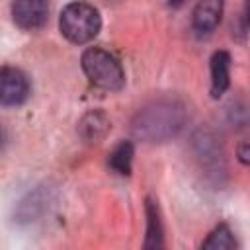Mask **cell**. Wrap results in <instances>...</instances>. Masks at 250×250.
I'll list each match as a JSON object with an SVG mask.
<instances>
[{
	"label": "cell",
	"mask_w": 250,
	"mask_h": 250,
	"mask_svg": "<svg viewBox=\"0 0 250 250\" xmlns=\"http://www.w3.org/2000/svg\"><path fill=\"white\" fill-rule=\"evenodd\" d=\"M31 94L29 78L16 66H2L0 70V104L4 107H18L27 102Z\"/></svg>",
	"instance_id": "cell-4"
},
{
	"label": "cell",
	"mask_w": 250,
	"mask_h": 250,
	"mask_svg": "<svg viewBox=\"0 0 250 250\" xmlns=\"http://www.w3.org/2000/svg\"><path fill=\"white\" fill-rule=\"evenodd\" d=\"M49 201V191L45 188H35L33 191L25 193V197L20 199L18 207H16V221L18 223H33L37 221L45 209Z\"/></svg>",
	"instance_id": "cell-9"
},
{
	"label": "cell",
	"mask_w": 250,
	"mask_h": 250,
	"mask_svg": "<svg viewBox=\"0 0 250 250\" xmlns=\"http://www.w3.org/2000/svg\"><path fill=\"white\" fill-rule=\"evenodd\" d=\"M230 53L229 51H215L209 61L211 70V96L217 100L221 98L230 86Z\"/></svg>",
	"instance_id": "cell-8"
},
{
	"label": "cell",
	"mask_w": 250,
	"mask_h": 250,
	"mask_svg": "<svg viewBox=\"0 0 250 250\" xmlns=\"http://www.w3.org/2000/svg\"><path fill=\"white\" fill-rule=\"evenodd\" d=\"M145 217H146V234H145V248L146 250H156L164 248V229H162V219H160V209L154 197L145 199Z\"/></svg>",
	"instance_id": "cell-10"
},
{
	"label": "cell",
	"mask_w": 250,
	"mask_h": 250,
	"mask_svg": "<svg viewBox=\"0 0 250 250\" xmlns=\"http://www.w3.org/2000/svg\"><path fill=\"white\" fill-rule=\"evenodd\" d=\"M223 8H225V0H199L191 16L193 29L197 33H211L221 23Z\"/></svg>",
	"instance_id": "cell-7"
},
{
	"label": "cell",
	"mask_w": 250,
	"mask_h": 250,
	"mask_svg": "<svg viewBox=\"0 0 250 250\" xmlns=\"http://www.w3.org/2000/svg\"><path fill=\"white\" fill-rule=\"evenodd\" d=\"M193 152L199 158L201 166L213 170V174H219L221 170H225L223 146L209 131H197L193 135Z\"/></svg>",
	"instance_id": "cell-6"
},
{
	"label": "cell",
	"mask_w": 250,
	"mask_h": 250,
	"mask_svg": "<svg viewBox=\"0 0 250 250\" xmlns=\"http://www.w3.org/2000/svg\"><path fill=\"white\" fill-rule=\"evenodd\" d=\"M188 109L178 98H158L143 105L131 119V135L145 143H166L186 125Z\"/></svg>",
	"instance_id": "cell-1"
},
{
	"label": "cell",
	"mask_w": 250,
	"mask_h": 250,
	"mask_svg": "<svg viewBox=\"0 0 250 250\" xmlns=\"http://www.w3.org/2000/svg\"><path fill=\"white\" fill-rule=\"evenodd\" d=\"M14 23L23 31H37L47 23L49 2L47 0H12L10 6Z\"/></svg>",
	"instance_id": "cell-5"
},
{
	"label": "cell",
	"mask_w": 250,
	"mask_h": 250,
	"mask_svg": "<svg viewBox=\"0 0 250 250\" xmlns=\"http://www.w3.org/2000/svg\"><path fill=\"white\" fill-rule=\"evenodd\" d=\"M184 2H186V0H168V6H170V8H180Z\"/></svg>",
	"instance_id": "cell-16"
},
{
	"label": "cell",
	"mask_w": 250,
	"mask_h": 250,
	"mask_svg": "<svg viewBox=\"0 0 250 250\" xmlns=\"http://www.w3.org/2000/svg\"><path fill=\"white\" fill-rule=\"evenodd\" d=\"M236 158H238L242 164L250 166V143L238 145V148H236Z\"/></svg>",
	"instance_id": "cell-14"
},
{
	"label": "cell",
	"mask_w": 250,
	"mask_h": 250,
	"mask_svg": "<svg viewBox=\"0 0 250 250\" xmlns=\"http://www.w3.org/2000/svg\"><path fill=\"white\" fill-rule=\"evenodd\" d=\"M111 129V123L104 111H88L78 121V133L88 143H100Z\"/></svg>",
	"instance_id": "cell-11"
},
{
	"label": "cell",
	"mask_w": 250,
	"mask_h": 250,
	"mask_svg": "<svg viewBox=\"0 0 250 250\" xmlns=\"http://www.w3.org/2000/svg\"><path fill=\"white\" fill-rule=\"evenodd\" d=\"M236 246H238V242H236L232 230L229 229V225H225V223L217 225L209 232V236L201 242V248H205V250H232Z\"/></svg>",
	"instance_id": "cell-13"
},
{
	"label": "cell",
	"mask_w": 250,
	"mask_h": 250,
	"mask_svg": "<svg viewBox=\"0 0 250 250\" xmlns=\"http://www.w3.org/2000/svg\"><path fill=\"white\" fill-rule=\"evenodd\" d=\"M82 70L90 84L105 92H119L125 86L121 62L102 47H88L80 57Z\"/></svg>",
	"instance_id": "cell-3"
},
{
	"label": "cell",
	"mask_w": 250,
	"mask_h": 250,
	"mask_svg": "<svg viewBox=\"0 0 250 250\" xmlns=\"http://www.w3.org/2000/svg\"><path fill=\"white\" fill-rule=\"evenodd\" d=\"M59 29L66 41L74 45H86L100 33L102 16L90 2L74 0L62 8L59 16Z\"/></svg>",
	"instance_id": "cell-2"
},
{
	"label": "cell",
	"mask_w": 250,
	"mask_h": 250,
	"mask_svg": "<svg viewBox=\"0 0 250 250\" xmlns=\"http://www.w3.org/2000/svg\"><path fill=\"white\" fill-rule=\"evenodd\" d=\"M133 156H135V145L131 141H121L109 152L107 166L119 176H129L133 170Z\"/></svg>",
	"instance_id": "cell-12"
},
{
	"label": "cell",
	"mask_w": 250,
	"mask_h": 250,
	"mask_svg": "<svg viewBox=\"0 0 250 250\" xmlns=\"http://www.w3.org/2000/svg\"><path fill=\"white\" fill-rule=\"evenodd\" d=\"M244 25L250 27V0H246V10H244Z\"/></svg>",
	"instance_id": "cell-15"
}]
</instances>
